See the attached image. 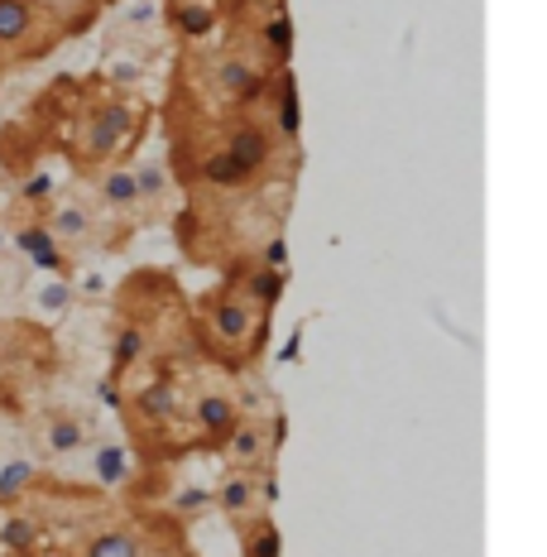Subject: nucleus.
<instances>
[{"mask_svg":"<svg viewBox=\"0 0 547 557\" xmlns=\"http://www.w3.org/2000/svg\"><path fill=\"white\" fill-rule=\"evenodd\" d=\"M169 25L178 39H207L216 29V5L212 0H169Z\"/></svg>","mask_w":547,"mask_h":557,"instance_id":"nucleus-14","label":"nucleus"},{"mask_svg":"<svg viewBox=\"0 0 547 557\" xmlns=\"http://www.w3.org/2000/svg\"><path fill=\"white\" fill-rule=\"evenodd\" d=\"M97 197H101V207L115 216H139L145 207H139V183H135V169H125V164H107L97 173Z\"/></svg>","mask_w":547,"mask_h":557,"instance_id":"nucleus-10","label":"nucleus"},{"mask_svg":"<svg viewBox=\"0 0 547 557\" xmlns=\"http://www.w3.org/2000/svg\"><path fill=\"white\" fill-rule=\"evenodd\" d=\"M202 505H207V491H188V495L178 500V515H183V519H192Z\"/></svg>","mask_w":547,"mask_h":557,"instance_id":"nucleus-28","label":"nucleus"},{"mask_svg":"<svg viewBox=\"0 0 547 557\" xmlns=\"http://www.w3.org/2000/svg\"><path fill=\"white\" fill-rule=\"evenodd\" d=\"M135 183H139V207H145V216H159L173 193V178H169V164L164 159H145V164H135Z\"/></svg>","mask_w":547,"mask_h":557,"instance_id":"nucleus-17","label":"nucleus"},{"mask_svg":"<svg viewBox=\"0 0 547 557\" xmlns=\"http://www.w3.org/2000/svg\"><path fill=\"white\" fill-rule=\"evenodd\" d=\"M87 557H145V539L130 529H111V533H97L87 543Z\"/></svg>","mask_w":547,"mask_h":557,"instance_id":"nucleus-25","label":"nucleus"},{"mask_svg":"<svg viewBox=\"0 0 547 557\" xmlns=\"http://www.w3.org/2000/svg\"><path fill=\"white\" fill-rule=\"evenodd\" d=\"M43 226H49V236L58 246H87V240H97V212L87 202H53Z\"/></svg>","mask_w":547,"mask_h":557,"instance_id":"nucleus-11","label":"nucleus"},{"mask_svg":"<svg viewBox=\"0 0 547 557\" xmlns=\"http://www.w3.org/2000/svg\"><path fill=\"white\" fill-rule=\"evenodd\" d=\"M236 288L250 298V304H260L264 312H270V308L278 304V298H284V270H270V264H254V270H250L246 278H240Z\"/></svg>","mask_w":547,"mask_h":557,"instance_id":"nucleus-18","label":"nucleus"},{"mask_svg":"<svg viewBox=\"0 0 547 557\" xmlns=\"http://www.w3.org/2000/svg\"><path fill=\"white\" fill-rule=\"evenodd\" d=\"M73 298H77L73 284H67L63 274H53V278H43V284L34 288L29 304H34V312H43V318H63V312L73 308Z\"/></svg>","mask_w":547,"mask_h":557,"instance_id":"nucleus-24","label":"nucleus"},{"mask_svg":"<svg viewBox=\"0 0 547 557\" xmlns=\"http://www.w3.org/2000/svg\"><path fill=\"white\" fill-rule=\"evenodd\" d=\"M139 131V107L125 97H101L97 107L83 115V139H77V164L97 169V164H111L125 145L135 139Z\"/></svg>","mask_w":547,"mask_h":557,"instance_id":"nucleus-2","label":"nucleus"},{"mask_svg":"<svg viewBox=\"0 0 547 557\" xmlns=\"http://www.w3.org/2000/svg\"><path fill=\"white\" fill-rule=\"evenodd\" d=\"M49 197H53V178L49 173H34L25 183V202H49Z\"/></svg>","mask_w":547,"mask_h":557,"instance_id":"nucleus-26","label":"nucleus"},{"mask_svg":"<svg viewBox=\"0 0 547 557\" xmlns=\"http://www.w3.org/2000/svg\"><path fill=\"white\" fill-rule=\"evenodd\" d=\"M0 250H5V231H0Z\"/></svg>","mask_w":547,"mask_h":557,"instance_id":"nucleus-31","label":"nucleus"},{"mask_svg":"<svg viewBox=\"0 0 547 557\" xmlns=\"http://www.w3.org/2000/svg\"><path fill=\"white\" fill-rule=\"evenodd\" d=\"M274 97V131L284 145H298V125H302V115H298V87H294V73L288 67H278V77H270V87H264Z\"/></svg>","mask_w":547,"mask_h":557,"instance_id":"nucleus-12","label":"nucleus"},{"mask_svg":"<svg viewBox=\"0 0 547 557\" xmlns=\"http://www.w3.org/2000/svg\"><path fill=\"white\" fill-rule=\"evenodd\" d=\"M250 5H264V10H274V5H284V0H250Z\"/></svg>","mask_w":547,"mask_h":557,"instance_id":"nucleus-30","label":"nucleus"},{"mask_svg":"<svg viewBox=\"0 0 547 557\" xmlns=\"http://www.w3.org/2000/svg\"><path fill=\"white\" fill-rule=\"evenodd\" d=\"M264 318H270V312H264L260 304H250L236 284L216 288V294L202 304L207 342H212L221 356H250L264 336Z\"/></svg>","mask_w":547,"mask_h":557,"instance_id":"nucleus-1","label":"nucleus"},{"mask_svg":"<svg viewBox=\"0 0 547 557\" xmlns=\"http://www.w3.org/2000/svg\"><path fill=\"white\" fill-rule=\"evenodd\" d=\"M53 25L43 0H0V53L5 58H34L39 49H53Z\"/></svg>","mask_w":547,"mask_h":557,"instance_id":"nucleus-3","label":"nucleus"},{"mask_svg":"<svg viewBox=\"0 0 547 557\" xmlns=\"http://www.w3.org/2000/svg\"><path fill=\"white\" fill-rule=\"evenodd\" d=\"M87 437H91V423L73 409H49L39 423H34V451H39L43 461L77 457V451L87 447Z\"/></svg>","mask_w":547,"mask_h":557,"instance_id":"nucleus-5","label":"nucleus"},{"mask_svg":"<svg viewBox=\"0 0 547 557\" xmlns=\"http://www.w3.org/2000/svg\"><path fill=\"white\" fill-rule=\"evenodd\" d=\"M145 356H149V336H145L139 322H125V327H115V336H111V366L115 370H135Z\"/></svg>","mask_w":547,"mask_h":557,"instance_id":"nucleus-20","label":"nucleus"},{"mask_svg":"<svg viewBox=\"0 0 547 557\" xmlns=\"http://www.w3.org/2000/svg\"><path fill=\"white\" fill-rule=\"evenodd\" d=\"M0 543H5V553H15V557H34V548H39V524L15 509V515L0 519Z\"/></svg>","mask_w":547,"mask_h":557,"instance_id":"nucleus-22","label":"nucleus"},{"mask_svg":"<svg viewBox=\"0 0 547 557\" xmlns=\"http://www.w3.org/2000/svg\"><path fill=\"white\" fill-rule=\"evenodd\" d=\"M236 418H240L236 394H226V389H197L192 394V428L202 437H212V443H221V437L231 433Z\"/></svg>","mask_w":547,"mask_h":557,"instance_id":"nucleus-9","label":"nucleus"},{"mask_svg":"<svg viewBox=\"0 0 547 557\" xmlns=\"http://www.w3.org/2000/svg\"><path fill=\"white\" fill-rule=\"evenodd\" d=\"M260 53L270 58L274 67H288V53H294V20L284 15V5L264 10V20H260Z\"/></svg>","mask_w":547,"mask_h":557,"instance_id":"nucleus-15","label":"nucleus"},{"mask_svg":"<svg viewBox=\"0 0 547 557\" xmlns=\"http://www.w3.org/2000/svg\"><path fill=\"white\" fill-rule=\"evenodd\" d=\"M197 173H202V183H212V188H221V193H240V188H254V183H260L250 169H240L221 145L207 149L202 164H197Z\"/></svg>","mask_w":547,"mask_h":557,"instance_id":"nucleus-13","label":"nucleus"},{"mask_svg":"<svg viewBox=\"0 0 547 557\" xmlns=\"http://www.w3.org/2000/svg\"><path fill=\"white\" fill-rule=\"evenodd\" d=\"M221 149H226L240 169H250L254 178H260V173L274 164V131L270 125H260V121H231Z\"/></svg>","mask_w":547,"mask_h":557,"instance_id":"nucleus-8","label":"nucleus"},{"mask_svg":"<svg viewBox=\"0 0 547 557\" xmlns=\"http://www.w3.org/2000/svg\"><path fill=\"white\" fill-rule=\"evenodd\" d=\"M212 87L231 107H254V101L264 97V87H270V67L254 63L250 53H226V58H216V67H212Z\"/></svg>","mask_w":547,"mask_h":557,"instance_id":"nucleus-6","label":"nucleus"},{"mask_svg":"<svg viewBox=\"0 0 547 557\" xmlns=\"http://www.w3.org/2000/svg\"><path fill=\"white\" fill-rule=\"evenodd\" d=\"M236 529H240V548H246V557H278V548H284L270 515H254V519H246V524H236Z\"/></svg>","mask_w":547,"mask_h":557,"instance_id":"nucleus-21","label":"nucleus"},{"mask_svg":"<svg viewBox=\"0 0 547 557\" xmlns=\"http://www.w3.org/2000/svg\"><path fill=\"white\" fill-rule=\"evenodd\" d=\"M125 20H130V25H145V20H154V0H139V5H130V10H125Z\"/></svg>","mask_w":547,"mask_h":557,"instance_id":"nucleus-29","label":"nucleus"},{"mask_svg":"<svg viewBox=\"0 0 547 557\" xmlns=\"http://www.w3.org/2000/svg\"><path fill=\"white\" fill-rule=\"evenodd\" d=\"M260 264H270V270H284V264H288V246H284V236L264 240V255H260Z\"/></svg>","mask_w":547,"mask_h":557,"instance_id":"nucleus-27","label":"nucleus"},{"mask_svg":"<svg viewBox=\"0 0 547 557\" xmlns=\"http://www.w3.org/2000/svg\"><path fill=\"white\" fill-rule=\"evenodd\" d=\"M278 428H284V423H278ZM278 428L260 423V418H236V423H231V433L221 437V443H226V461L236 471H264L270 451L278 447Z\"/></svg>","mask_w":547,"mask_h":557,"instance_id":"nucleus-7","label":"nucleus"},{"mask_svg":"<svg viewBox=\"0 0 547 557\" xmlns=\"http://www.w3.org/2000/svg\"><path fill=\"white\" fill-rule=\"evenodd\" d=\"M216 509L231 519V524H246V519L254 515H264L274 500V481L264 471H236L231 467V475H221V485H216Z\"/></svg>","mask_w":547,"mask_h":557,"instance_id":"nucleus-4","label":"nucleus"},{"mask_svg":"<svg viewBox=\"0 0 547 557\" xmlns=\"http://www.w3.org/2000/svg\"><path fill=\"white\" fill-rule=\"evenodd\" d=\"M15 246L29 255L39 270H49V274H63L67 278V255L63 246L49 236V226H25V231H15Z\"/></svg>","mask_w":547,"mask_h":557,"instance_id":"nucleus-16","label":"nucleus"},{"mask_svg":"<svg viewBox=\"0 0 547 557\" xmlns=\"http://www.w3.org/2000/svg\"><path fill=\"white\" fill-rule=\"evenodd\" d=\"M135 413L149 418V423H169V418L178 413V389H173L169 380H154V385H145L135 394Z\"/></svg>","mask_w":547,"mask_h":557,"instance_id":"nucleus-19","label":"nucleus"},{"mask_svg":"<svg viewBox=\"0 0 547 557\" xmlns=\"http://www.w3.org/2000/svg\"><path fill=\"white\" fill-rule=\"evenodd\" d=\"M39 481V461L29 457H15V461H0V500L5 505H20V495Z\"/></svg>","mask_w":547,"mask_h":557,"instance_id":"nucleus-23","label":"nucleus"}]
</instances>
